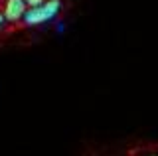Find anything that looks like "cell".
<instances>
[{
	"label": "cell",
	"mask_w": 158,
	"mask_h": 156,
	"mask_svg": "<svg viewBox=\"0 0 158 156\" xmlns=\"http://www.w3.org/2000/svg\"><path fill=\"white\" fill-rule=\"evenodd\" d=\"M28 2L26 0H6L4 2V18H6L8 22H20L24 20V16L28 14Z\"/></svg>",
	"instance_id": "2"
},
{
	"label": "cell",
	"mask_w": 158,
	"mask_h": 156,
	"mask_svg": "<svg viewBox=\"0 0 158 156\" xmlns=\"http://www.w3.org/2000/svg\"><path fill=\"white\" fill-rule=\"evenodd\" d=\"M148 156H158V154H148Z\"/></svg>",
	"instance_id": "5"
},
{
	"label": "cell",
	"mask_w": 158,
	"mask_h": 156,
	"mask_svg": "<svg viewBox=\"0 0 158 156\" xmlns=\"http://www.w3.org/2000/svg\"><path fill=\"white\" fill-rule=\"evenodd\" d=\"M59 10H61V0H48L46 4L38 8H30L28 14L24 16V22L26 26H40V24L56 20Z\"/></svg>",
	"instance_id": "1"
},
{
	"label": "cell",
	"mask_w": 158,
	"mask_h": 156,
	"mask_svg": "<svg viewBox=\"0 0 158 156\" xmlns=\"http://www.w3.org/2000/svg\"><path fill=\"white\" fill-rule=\"evenodd\" d=\"M26 2H28L30 8H38V6H42V4H46L48 0H26Z\"/></svg>",
	"instance_id": "3"
},
{
	"label": "cell",
	"mask_w": 158,
	"mask_h": 156,
	"mask_svg": "<svg viewBox=\"0 0 158 156\" xmlns=\"http://www.w3.org/2000/svg\"><path fill=\"white\" fill-rule=\"evenodd\" d=\"M4 22H6V18H4V14H0V28L4 26Z\"/></svg>",
	"instance_id": "4"
}]
</instances>
